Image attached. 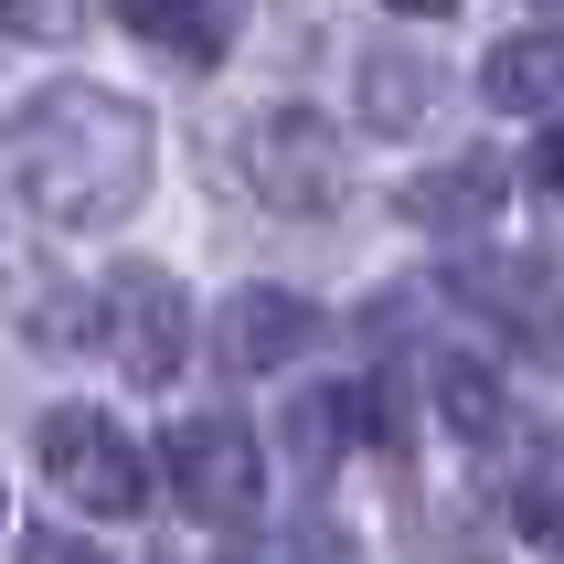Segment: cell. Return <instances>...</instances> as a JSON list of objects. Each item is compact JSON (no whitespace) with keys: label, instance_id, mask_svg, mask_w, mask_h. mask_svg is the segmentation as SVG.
<instances>
[{"label":"cell","instance_id":"5","mask_svg":"<svg viewBox=\"0 0 564 564\" xmlns=\"http://www.w3.org/2000/svg\"><path fill=\"white\" fill-rule=\"evenodd\" d=\"M96 341H107V362H118L128 383H171L192 362V299L182 278H160V267H118V278L96 288Z\"/></svg>","mask_w":564,"mask_h":564},{"label":"cell","instance_id":"15","mask_svg":"<svg viewBox=\"0 0 564 564\" xmlns=\"http://www.w3.org/2000/svg\"><path fill=\"white\" fill-rule=\"evenodd\" d=\"M11 564H118V554H107L96 533H75V522H32V533H22V554H11Z\"/></svg>","mask_w":564,"mask_h":564},{"label":"cell","instance_id":"2","mask_svg":"<svg viewBox=\"0 0 564 564\" xmlns=\"http://www.w3.org/2000/svg\"><path fill=\"white\" fill-rule=\"evenodd\" d=\"M32 458H43V479H54V501H75L86 522H139V511H150V458H139L96 405H54L43 426H32Z\"/></svg>","mask_w":564,"mask_h":564},{"label":"cell","instance_id":"19","mask_svg":"<svg viewBox=\"0 0 564 564\" xmlns=\"http://www.w3.org/2000/svg\"><path fill=\"white\" fill-rule=\"evenodd\" d=\"M0 511H11V501H0Z\"/></svg>","mask_w":564,"mask_h":564},{"label":"cell","instance_id":"8","mask_svg":"<svg viewBox=\"0 0 564 564\" xmlns=\"http://www.w3.org/2000/svg\"><path fill=\"white\" fill-rule=\"evenodd\" d=\"M479 96L501 118H564V22H533V32H511V43H490Z\"/></svg>","mask_w":564,"mask_h":564},{"label":"cell","instance_id":"4","mask_svg":"<svg viewBox=\"0 0 564 564\" xmlns=\"http://www.w3.org/2000/svg\"><path fill=\"white\" fill-rule=\"evenodd\" d=\"M171 501L214 533H246L267 511V447H256L246 415H192L171 426Z\"/></svg>","mask_w":564,"mask_h":564},{"label":"cell","instance_id":"11","mask_svg":"<svg viewBox=\"0 0 564 564\" xmlns=\"http://www.w3.org/2000/svg\"><path fill=\"white\" fill-rule=\"evenodd\" d=\"M288 437H299V458H341V447H362V437H373V394H362V383L299 394V405H288Z\"/></svg>","mask_w":564,"mask_h":564},{"label":"cell","instance_id":"3","mask_svg":"<svg viewBox=\"0 0 564 564\" xmlns=\"http://www.w3.org/2000/svg\"><path fill=\"white\" fill-rule=\"evenodd\" d=\"M235 171L267 214H330L341 203V139L319 107H256L235 128Z\"/></svg>","mask_w":564,"mask_h":564},{"label":"cell","instance_id":"7","mask_svg":"<svg viewBox=\"0 0 564 564\" xmlns=\"http://www.w3.org/2000/svg\"><path fill=\"white\" fill-rule=\"evenodd\" d=\"M501 203H511V171L490 150L437 160V171H415V182H405V224H426V235H479Z\"/></svg>","mask_w":564,"mask_h":564},{"label":"cell","instance_id":"6","mask_svg":"<svg viewBox=\"0 0 564 564\" xmlns=\"http://www.w3.org/2000/svg\"><path fill=\"white\" fill-rule=\"evenodd\" d=\"M310 341H319L310 299H288V288H235V299H224V362H235V373H278V362H299Z\"/></svg>","mask_w":564,"mask_h":564},{"label":"cell","instance_id":"13","mask_svg":"<svg viewBox=\"0 0 564 564\" xmlns=\"http://www.w3.org/2000/svg\"><path fill=\"white\" fill-rule=\"evenodd\" d=\"M0 32L11 43H75L86 32V0H0Z\"/></svg>","mask_w":564,"mask_h":564},{"label":"cell","instance_id":"12","mask_svg":"<svg viewBox=\"0 0 564 564\" xmlns=\"http://www.w3.org/2000/svg\"><path fill=\"white\" fill-rule=\"evenodd\" d=\"M437 415H447V426H458V437H469V447H490V437H501V426H511L501 383L479 373V362H437Z\"/></svg>","mask_w":564,"mask_h":564},{"label":"cell","instance_id":"16","mask_svg":"<svg viewBox=\"0 0 564 564\" xmlns=\"http://www.w3.org/2000/svg\"><path fill=\"white\" fill-rule=\"evenodd\" d=\"M533 182H543V192H554V203H564V118L543 128V150H533Z\"/></svg>","mask_w":564,"mask_h":564},{"label":"cell","instance_id":"10","mask_svg":"<svg viewBox=\"0 0 564 564\" xmlns=\"http://www.w3.org/2000/svg\"><path fill=\"white\" fill-rule=\"evenodd\" d=\"M426 107H437V64L405 54V43H373V54H362V118H373L383 139H405Z\"/></svg>","mask_w":564,"mask_h":564},{"label":"cell","instance_id":"18","mask_svg":"<svg viewBox=\"0 0 564 564\" xmlns=\"http://www.w3.org/2000/svg\"><path fill=\"white\" fill-rule=\"evenodd\" d=\"M543 11H564V0H543Z\"/></svg>","mask_w":564,"mask_h":564},{"label":"cell","instance_id":"1","mask_svg":"<svg viewBox=\"0 0 564 564\" xmlns=\"http://www.w3.org/2000/svg\"><path fill=\"white\" fill-rule=\"evenodd\" d=\"M150 160H160V128L118 86H86V75H54V86H32L0 118V182L22 192L54 235L128 224L139 192H150Z\"/></svg>","mask_w":564,"mask_h":564},{"label":"cell","instance_id":"14","mask_svg":"<svg viewBox=\"0 0 564 564\" xmlns=\"http://www.w3.org/2000/svg\"><path fill=\"white\" fill-rule=\"evenodd\" d=\"M522 533H533V543H554V554H564V447L543 458L533 479H522Z\"/></svg>","mask_w":564,"mask_h":564},{"label":"cell","instance_id":"17","mask_svg":"<svg viewBox=\"0 0 564 564\" xmlns=\"http://www.w3.org/2000/svg\"><path fill=\"white\" fill-rule=\"evenodd\" d=\"M394 11H426V22H447V11H458V0H394Z\"/></svg>","mask_w":564,"mask_h":564},{"label":"cell","instance_id":"9","mask_svg":"<svg viewBox=\"0 0 564 564\" xmlns=\"http://www.w3.org/2000/svg\"><path fill=\"white\" fill-rule=\"evenodd\" d=\"M118 22L139 43H160L171 64H224L246 32V0H118Z\"/></svg>","mask_w":564,"mask_h":564}]
</instances>
